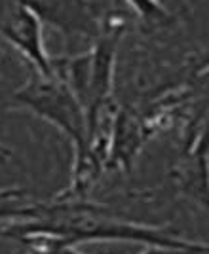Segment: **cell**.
<instances>
[{"label":"cell","mask_w":209,"mask_h":254,"mask_svg":"<svg viewBox=\"0 0 209 254\" xmlns=\"http://www.w3.org/2000/svg\"><path fill=\"white\" fill-rule=\"evenodd\" d=\"M50 233L57 237L65 249L88 241H133L146 247L181 249L209 254V245L185 241L162 228L139 226L110 214L99 203L86 199H52L36 203L34 212L27 220L0 224V237L15 239L23 233Z\"/></svg>","instance_id":"1"},{"label":"cell","mask_w":209,"mask_h":254,"mask_svg":"<svg viewBox=\"0 0 209 254\" xmlns=\"http://www.w3.org/2000/svg\"><path fill=\"white\" fill-rule=\"evenodd\" d=\"M124 32L125 21L120 15H103L101 29L88 52L69 57H52L55 74L67 82L86 112L92 144L101 131L104 112L112 97L116 55Z\"/></svg>","instance_id":"2"},{"label":"cell","mask_w":209,"mask_h":254,"mask_svg":"<svg viewBox=\"0 0 209 254\" xmlns=\"http://www.w3.org/2000/svg\"><path fill=\"white\" fill-rule=\"evenodd\" d=\"M11 105L27 108L50 122L73 142L74 158H82L92 148L88 120L80 101L59 74L44 78L36 74L11 95Z\"/></svg>","instance_id":"3"},{"label":"cell","mask_w":209,"mask_h":254,"mask_svg":"<svg viewBox=\"0 0 209 254\" xmlns=\"http://www.w3.org/2000/svg\"><path fill=\"white\" fill-rule=\"evenodd\" d=\"M23 6L50 27L61 31L67 38H95L101 29L103 13L94 0H21Z\"/></svg>","instance_id":"4"},{"label":"cell","mask_w":209,"mask_h":254,"mask_svg":"<svg viewBox=\"0 0 209 254\" xmlns=\"http://www.w3.org/2000/svg\"><path fill=\"white\" fill-rule=\"evenodd\" d=\"M154 137L146 118L133 108H118L108 129V148L104 169L131 171L133 161L148 138Z\"/></svg>","instance_id":"5"},{"label":"cell","mask_w":209,"mask_h":254,"mask_svg":"<svg viewBox=\"0 0 209 254\" xmlns=\"http://www.w3.org/2000/svg\"><path fill=\"white\" fill-rule=\"evenodd\" d=\"M0 36L34 66L36 74L44 78L55 76L53 61L42 38V23L27 6L19 4L0 23Z\"/></svg>","instance_id":"6"},{"label":"cell","mask_w":209,"mask_h":254,"mask_svg":"<svg viewBox=\"0 0 209 254\" xmlns=\"http://www.w3.org/2000/svg\"><path fill=\"white\" fill-rule=\"evenodd\" d=\"M177 188L209 207V154L185 152L171 171Z\"/></svg>","instance_id":"7"},{"label":"cell","mask_w":209,"mask_h":254,"mask_svg":"<svg viewBox=\"0 0 209 254\" xmlns=\"http://www.w3.org/2000/svg\"><path fill=\"white\" fill-rule=\"evenodd\" d=\"M27 197L25 188H0V224L31 218L36 203H27Z\"/></svg>","instance_id":"8"},{"label":"cell","mask_w":209,"mask_h":254,"mask_svg":"<svg viewBox=\"0 0 209 254\" xmlns=\"http://www.w3.org/2000/svg\"><path fill=\"white\" fill-rule=\"evenodd\" d=\"M145 31H158L173 23V15L160 0H125Z\"/></svg>","instance_id":"9"},{"label":"cell","mask_w":209,"mask_h":254,"mask_svg":"<svg viewBox=\"0 0 209 254\" xmlns=\"http://www.w3.org/2000/svg\"><path fill=\"white\" fill-rule=\"evenodd\" d=\"M57 254H82L74 249H63ZM141 254H200L194 251H181V249H164V247H148L146 251H143Z\"/></svg>","instance_id":"10"},{"label":"cell","mask_w":209,"mask_h":254,"mask_svg":"<svg viewBox=\"0 0 209 254\" xmlns=\"http://www.w3.org/2000/svg\"><path fill=\"white\" fill-rule=\"evenodd\" d=\"M21 4V0H0V23Z\"/></svg>","instance_id":"11"},{"label":"cell","mask_w":209,"mask_h":254,"mask_svg":"<svg viewBox=\"0 0 209 254\" xmlns=\"http://www.w3.org/2000/svg\"><path fill=\"white\" fill-rule=\"evenodd\" d=\"M196 76H198V78H202V80H209V61L204 64V68H202Z\"/></svg>","instance_id":"12"}]
</instances>
